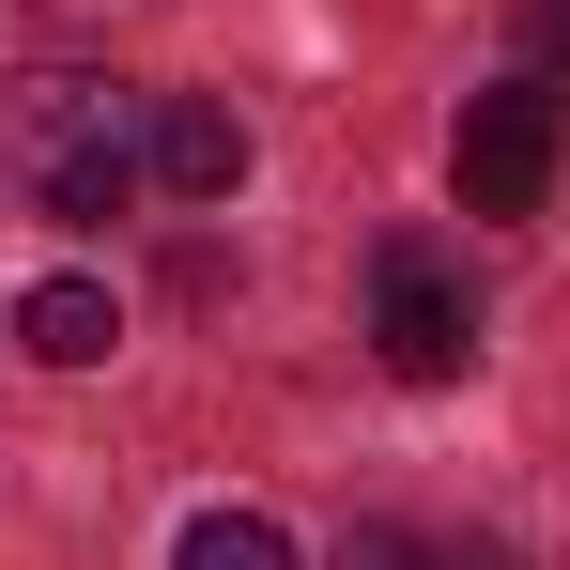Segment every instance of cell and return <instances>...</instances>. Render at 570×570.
I'll list each match as a JSON object with an SVG mask.
<instances>
[{
	"instance_id": "277c9868",
	"label": "cell",
	"mask_w": 570,
	"mask_h": 570,
	"mask_svg": "<svg viewBox=\"0 0 570 570\" xmlns=\"http://www.w3.org/2000/svg\"><path fill=\"white\" fill-rule=\"evenodd\" d=\"M155 186H170V200H232V186H247V124L200 108V94H170V108H155Z\"/></svg>"
},
{
	"instance_id": "3957f363",
	"label": "cell",
	"mask_w": 570,
	"mask_h": 570,
	"mask_svg": "<svg viewBox=\"0 0 570 570\" xmlns=\"http://www.w3.org/2000/svg\"><path fill=\"white\" fill-rule=\"evenodd\" d=\"M556 155H570L556 78H493L463 108V139H448V186H463V216H540L556 200Z\"/></svg>"
},
{
	"instance_id": "ba28073f",
	"label": "cell",
	"mask_w": 570,
	"mask_h": 570,
	"mask_svg": "<svg viewBox=\"0 0 570 570\" xmlns=\"http://www.w3.org/2000/svg\"><path fill=\"white\" fill-rule=\"evenodd\" d=\"M524 78H570V0H524Z\"/></svg>"
},
{
	"instance_id": "5b68a950",
	"label": "cell",
	"mask_w": 570,
	"mask_h": 570,
	"mask_svg": "<svg viewBox=\"0 0 570 570\" xmlns=\"http://www.w3.org/2000/svg\"><path fill=\"white\" fill-rule=\"evenodd\" d=\"M16 340H31L47 371H94L108 340H124V308H108L94 278H47V293H31V308H16Z\"/></svg>"
},
{
	"instance_id": "7a4b0ae2",
	"label": "cell",
	"mask_w": 570,
	"mask_h": 570,
	"mask_svg": "<svg viewBox=\"0 0 570 570\" xmlns=\"http://www.w3.org/2000/svg\"><path fill=\"white\" fill-rule=\"evenodd\" d=\"M371 355L401 385H463L478 371V293L448 278L432 232H385V247H371Z\"/></svg>"
},
{
	"instance_id": "6da1fadb",
	"label": "cell",
	"mask_w": 570,
	"mask_h": 570,
	"mask_svg": "<svg viewBox=\"0 0 570 570\" xmlns=\"http://www.w3.org/2000/svg\"><path fill=\"white\" fill-rule=\"evenodd\" d=\"M0 186L31 200V216H62V232H108L124 200L155 186V124L124 78L94 62H31L16 94H0Z\"/></svg>"
},
{
	"instance_id": "9c48e42d",
	"label": "cell",
	"mask_w": 570,
	"mask_h": 570,
	"mask_svg": "<svg viewBox=\"0 0 570 570\" xmlns=\"http://www.w3.org/2000/svg\"><path fill=\"white\" fill-rule=\"evenodd\" d=\"M463 570H509V556H463Z\"/></svg>"
},
{
	"instance_id": "8992f818",
	"label": "cell",
	"mask_w": 570,
	"mask_h": 570,
	"mask_svg": "<svg viewBox=\"0 0 570 570\" xmlns=\"http://www.w3.org/2000/svg\"><path fill=\"white\" fill-rule=\"evenodd\" d=\"M170 570H293V540L263 524V509H200V524H186V556H170Z\"/></svg>"
},
{
	"instance_id": "52a82bcc",
	"label": "cell",
	"mask_w": 570,
	"mask_h": 570,
	"mask_svg": "<svg viewBox=\"0 0 570 570\" xmlns=\"http://www.w3.org/2000/svg\"><path fill=\"white\" fill-rule=\"evenodd\" d=\"M324 570H432V556H416L401 524H340V556H324Z\"/></svg>"
}]
</instances>
